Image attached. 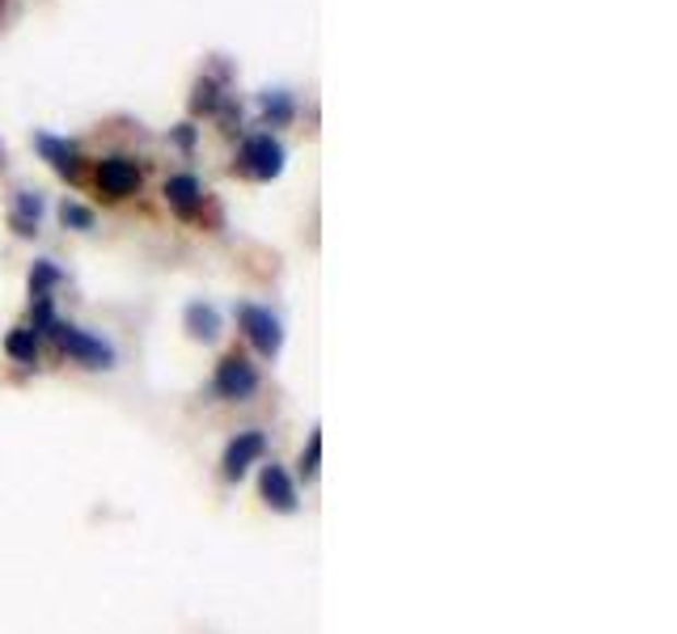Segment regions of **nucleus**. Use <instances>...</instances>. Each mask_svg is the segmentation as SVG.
Instances as JSON below:
<instances>
[{
    "label": "nucleus",
    "mask_w": 677,
    "mask_h": 634,
    "mask_svg": "<svg viewBox=\"0 0 677 634\" xmlns=\"http://www.w3.org/2000/svg\"><path fill=\"white\" fill-rule=\"evenodd\" d=\"M262 453H267V436H262V432H255V427H250V432H237L225 448V478L229 482L246 478V470H250L255 461H262Z\"/></svg>",
    "instance_id": "nucleus-6"
},
{
    "label": "nucleus",
    "mask_w": 677,
    "mask_h": 634,
    "mask_svg": "<svg viewBox=\"0 0 677 634\" xmlns=\"http://www.w3.org/2000/svg\"><path fill=\"white\" fill-rule=\"evenodd\" d=\"M318 461H323V432H314V436H310V448H305V457H301V470H305V478L318 474Z\"/></svg>",
    "instance_id": "nucleus-17"
},
{
    "label": "nucleus",
    "mask_w": 677,
    "mask_h": 634,
    "mask_svg": "<svg viewBox=\"0 0 677 634\" xmlns=\"http://www.w3.org/2000/svg\"><path fill=\"white\" fill-rule=\"evenodd\" d=\"M4 351H9L17 364H38V334L22 326V330H13V334L4 339Z\"/></svg>",
    "instance_id": "nucleus-13"
},
{
    "label": "nucleus",
    "mask_w": 677,
    "mask_h": 634,
    "mask_svg": "<svg viewBox=\"0 0 677 634\" xmlns=\"http://www.w3.org/2000/svg\"><path fill=\"white\" fill-rule=\"evenodd\" d=\"M212 389L225 398V402H242V398H250L258 389V373L255 364L246 360V355H225L221 364H217V380H212Z\"/></svg>",
    "instance_id": "nucleus-3"
},
{
    "label": "nucleus",
    "mask_w": 677,
    "mask_h": 634,
    "mask_svg": "<svg viewBox=\"0 0 677 634\" xmlns=\"http://www.w3.org/2000/svg\"><path fill=\"white\" fill-rule=\"evenodd\" d=\"M191 110L195 115H212V110H221V90H217V81H195V94H191Z\"/></svg>",
    "instance_id": "nucleus-14"
},
{
    "label": "nucleus",
    "mask_w": 677,
    "mask_h": 634,
    "mask_svg": "<svg viewBox=\"0 0 677 634\" xmlns=\"http://www.w3.org/2000/svg\"><path fill=\"white\" fill-rule=\"evenodd\" d=\"M97 190L106 199H128L140 190V165L131 157H106L97 165Z\"/></svg>",
    "instance_id": "nucleus-5"
},
{
    "label": "nucleus",
    "mask_w": 677,
    "mask_h": 634,
    "mask_svg": "<svg viewBox=\"0 0 677 634\" xmlns=\"http://www.w3.org/2000/svg\"><path fill=\"white\" fill-rule=\"evenodd\" d=\"M237 321L246 330V339L255 343L258 355H280L284 348V330H280V317L271 309H258V305H242L237 309Z\"/></svg>",
    "instance_id": "nucleus-4"
},
{
    "label": "nucleus",
    "mask_w": 677,
    "mask_h": 634,
    "mask_svg": "<svg viewBox=\"0 0 677 634\" xmlns=\"http://www.w3.org/2000/svg\"><path fill=\"white\" fill-rule=\"evenodd\" d=\"M284 144L271 136V131H262V136H250L246 144H242V169L258 178V183H271V178H280L284 174Z\"/></svg>",
    "instance_id": "nucleus-2"
},
{
    "label": "nucleus",
    "mask_w": 677,
    "mask_h": 634,
    "mask_svg": "<svg viewBox=\"0 0 677 634\" xmlns=\"http://www.w3.org/2000/svg\"><path fill=\"white\" fill-rule=\"evenodd\" d=\"M292 115H296V106H292V97L284 94V90H267V94H262V124L267 127L292 124Z\"/></svg>",
    "instance_id": "nucleus-12"
},
{
    "label": "nucleus",
    "mask_w": 677,
    "mask_h": 634,
    "mask_svg": "<svg viewBox=\"0 0 677 634\" xmlns=\"http://www.w3.org/2000/svg\"><path fill=\"white\" fill-rule=\"evenodd\" d=\"M178 144H183V149H191V144H195V127L191 124L178 127Z\"/></svg>",
    "instance_id": "nucleus-18"
},
{
    "label": "nucleus",
    "mask_w": 677,
    "mask_h": 634,
    "mask_svg": "<svg viewBox=\"0 0 677 634\" xmlns=\"http://www.w3.org/2000/svg\"><path fill=\"white\" fill-rule=\"evenodd\" d=\"M60 221H65V228L90 233V228H94V212H90V208H81V203H72V199H65V203H60Z\"/></svg>",
    "instance_id": "nucleus-16"
},
{
    "label": "nucleus",
    "mask_w": 677,
    "mask_h": 634,
    "mask_svg": "<svg viewBox=\"0 0 677 634\" xmlns=\"http://www.w3.org/2000/svg\"><path fill=\"white\" fill-rule=\"evenodd\" d=\"M43 224V195L38 190H17V208H13V228L22 237H34Z\"/></svg>",
    "instance_id": "nucleus-11"
},
{
    "label": "nucleus",
    "mask_w": 677,
    "mask_h": 634,
    "mask_svg": "<svg viewBox=\"0 0 677 634\" xmlns=\"http://www.w3.org/2000/svg\"><path fill=\"white\" fill-rule=\"evenodd\" d=\"M51 339L60 343L65 355H72L77 364H85V368H110L115 364V348L110 343H102L94 339L90 330H81V326H68V321H56L51 326Z\"/></svg>",
    "instance_id": "nucleus-1"
},
{
    "label": "nucleus",
    "mask_w": 677,
    "mask_h": 634,
    "mask_svg": "<svg viewBox=\"0 0 677 634\" xmlns=\"http://www.w3.org/2000/svg\"><path fill=\"white\" fill-rule=\"evenodd\" d=\"M165 199H170V208H174L183 221H191L195 212L203 208V183H199L195 174H178V178L165 183Z\"/></svg>",
    "instance_id": "nucleus-9"
},
{
    "label": "nucleus",
    "mask_w": 677,
    "mask_h": 634,
    "mask_svg": "<svg viewBox=\"0 0 677 634\" xmlns=\"http://www.w3.org/2000/svg\"><path fill=\"white\" fill-rule=\"evenodd\" d=\"M187 330H191V339H203V343H212V339H221V314L212 309V305H203V301H191L187 305Z\"/></svg>",
    "instance_id": "nucleus-10"
},
{
    "label": "nucleus",
    "mask_w": 677,
    "mask_h": 634,
    "mask_svg": "<svg viewBox=\"0 0 677 634\" xmlns=\"http://www.w3.org/2000/svg\"><path fill=\"white\" fill-rule=\"evenodd\" d=\"M34 144H38L43 161H47L56 174H65V178H77V174H81V153H77V144H68L60 136H47V131H38Z\"/></svg>",
    "instance_id": "nucleus-8"
},
{
    "label": "nucleus",
    "mask_w": 677,
    "mask_h": 634,
    "mask_svg": "<svg viewBox=\"0 0 677 634\" xmlns=\"http://www.w3.org/2000/svg\"><path fill=\"white\" fill-rule=\"evenodd\" d=\"M258 491H262V500H267V507H276V512H296L301 507V500H296V486H292V478L284 466H262V474H258Z\"/></svg>",
    "instance_id": "nucleus-7"
},
{
    "label": "nucleus",
    "mask_w": 677,
    "mask_h": 634,
    "mask_svg": "<svg viewBox=\"0 0 677 634\" xmlns=\"http://www.w3.org/2000/svg\"><path fill=\"white\" fill-rule=\"evenodd\" d=\"M60 284H65L60 267H51L47 258H43V262H34V271H31V292H34V296H47L51 287H60Z\"/></svg>",
    "instance_id": "nucleus-15"
}]
</instances>
